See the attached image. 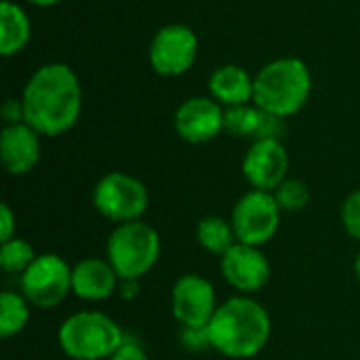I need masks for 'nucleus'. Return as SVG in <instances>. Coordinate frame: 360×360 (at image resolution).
Instances as JSON below:
<instances>
[{
	"label": "nucleus",
	"instance_id": "obj_5",
	"mask_svg": "<svg viewBox=\"0 0 360 360\" xmlns=\"http://www.w3.org/2000/svg\"><path fill=\"white\" fill-rule=\"evenodd\" d=\"M160 234L143 219L116 226L105 243V259L120 281H141L160 259Z\"/></svg>",
	"mask_w": 360,
	"mask_h": 360
},
{
	"label": "nucleus",
	"instance_id": "obj_7",
	"mask_svg": "<svg viewBox=\"0 0 360 360\" xmlns=\"http://www.w3.org/2000/svg\"><path fill=\"white\" fill-rule=\"evenodd\" d=\"M283 211L272 192L249 190L232 207V228L238 243L264 249L278 232Z\"/></svg>",
	"mask_w": 360,
	"mask_h": 360
},
{
	"label": "nucleus",
	"instance_id": "obj_9",
	"mask_svg": "<svg viewBox=\"0 0 360 360\" xmlns=\"http://www.w3.org/2000/svg\"><path fill=\"white\" fill-rule=\"evenodd\" d=\"M198 59V36L186 23H169L162 25L150 46L148 61L150 68L158 76L175 78L192 70Z\"/></svg>",
	"mask_w": 360,
	"mask_h": 360
},
{
	"label": "nucleus",
	"instance_id": "obj_28",
	"mask_svg": "<svg viewBox=\"0 0 360 360\" xmlns=\"http://www.w3.org/2000/svg\"><path fill=\"white\" fill-rule=\"evenodd\" d=\"M139 291V281H120L118 285V295L122 300H135Z\"/></svg>",
	"mask_w": 360,
	"mask_h": 360
},
{
	"label": "nucleus",
	"instance_id": "obj_15",
	"mask_svg": "<svg viewBox=\"0 0 360 360\" xmlns=\"http://www.w3.org/2000/svg\"><path fill=\"white\" fill-rule=\"evenodd\" d=\"M120 278L103 257H84L72 266V293L91 304H99L118 293Z\"/></svg>",
	"mask_w": 360,
	"mask_h": 360
},
{
	"label": "nucleus",
	"instance_id": "obj_3",
	"mask_svg": "<svg viewBox=\"0 0 360 360\" xmlns=\"http://www.w3.org/2000/svg\"><path fill=\"white\" fill-rule=\"evenodd\" d=\"M312 74L300 57H278L255 74L253 103L278 118L295 116L310 99Z\"/></svg>",
	"mask_w": 360,
	"mask_h": 360
},
{
	"label": "nucleus",
	"instance_id": "obj_16",
	"mask_svg": "<svg viewBox=\"0 0 360 360\" xmlns=\"http://www.w3.org/2000/svg\"><path fill=\"white\" fill-rule=\"evenodd\" d=\"M253 84L255 78L236 63L219 65L209 76V95L219 101L224 108L253 103Z\"/></svg>",
	"mask_w": 360,
	"mask_h": 360
},
{
	"label": "nucleus",
	"instance_id": "obj_31",
	"mask_svg": "<svg viewBox=\"0 0 360 360\" xmlns=\"http://www.w3.org/2000/svg\"><path fill=\"white\" fill-rule=\"evenodd\" d=\"M2 2H6V0H2Z\"/></svg>",
	"mask_w": 360,
	"mask_h": 360
},
{
	"label": "nucleus",
	"instance_id": "obj_24",
	"mask_svg": "<svg viewBox=\"0 0 360 360\" xmlns=\"http://www.w3.org/2000/svg\"><path fill=\"white\" fill-rule=\"evenodd\" d=\"M179 342L186 350L190 352H202V350H211V340L205 329H190V327H181L179 331Z\"/></svg>",
	"mask_w": 360,
	"mask_h": 360
},
{
	"label": "nucleus",
	"instance_id": "obj_17",
	"mask_svg": "<svg viewBox=\"0 0 360 360\" xmlns=\"http://www.w3.org/2000/svg\"><path fill=\"white\" fill-rule=\"evenodd\" d=\"M32 38V21L23 6L15 0L0 2V55L13 57L21 53Z\"/></svg>",
	"mask_w": 360,
	"mask_h": 360
},
{
	"label": "nucleus",
	"instance_id": "obj_21",
	"mask_svg": "<svg viewBox=\"0 0 360 360\" xmlns=\"http://www.w3.org/2000/svg\"><path fill=\"white\" fill-rule=\"evenodd\" d=\"M36 257H38V253L34 251V247L21 236H15L6 243H0V268L6 274H19L21 276L34 264Z\"/></svg>",
	"mask_w": 360,
	"mask_h": 360
},
{
	"label": "nucleus",
	"instance_id": "obj_27",
	"mask_svg": "<svg viewBox=\"0 0 360 360\" xmlns=\"http://www.w3.org/2000/svg\"><path fill=\"white\" fill-rule=\"evenodd\" d=\"M0 114H2L4 124H17V122H23V103H21V97H19V99H15V97H6V99L2 101Z\"/></svg>",
	"mask_w": 360,
	"mask_h": 360
},
{
	"label": "nucleus",
	"instance_id": "obj_14",
	"mask_svg": "<svg viewBox=\"0 0 360 360\" xmlns=\"http://www.w3.org/2000/svg\"><path fill=\"white\" fill-rule=\"evenodd\" d=\"M40 133L30 124H4L0 133V158L8 175L21 177L36 169L40 160Z\"/></svg>",
	"mask_w": 360,
	"mask_h": 360
},
{
	"label": "nucleus",
	"instance_id": "obj_25",
	"mask_svg": "<svg viewBox=\"0 0 360 360\" xmlns=\"http://www.w3.org/2000/svg\"><path fill=\"white\" fill-rule=\"evenodd\" d=\"M110 360H152V359H150V354L146 352V348H143L139 342H135V340L127 338V340H124V344L114 352V356H112Z\"/></svg>",
	"mask_w": 360,
	"mask_h": 360
},
{
	"label": "nucleus",
	"instance_id": "obj_18",
	"mask_svg": "<svg viewBox=\"0 0 360 360\" xmlns=\"http://www.w3.org/2000/svg\"><path fill=\"white\" fill-rule=\"evenodd\" d=\"M196 243L211 255L224 257L238 240L230 219L207 215L196 224Z\"/></svg>",
	"mask_w": 360,
	"mask_h": 360
},
{
	"label": "nucleus",
	"instance_id": "obj_13",
	"mask_svg": "<svg viewBox=\"0 0 360 360\" xmlns=\"http://www.w3.org/2000/svg\"><path fill=\"white\" fill-rule=\"evenodd\" d=\"M243 175L253 190L274 192L289 177V154L281 139H255L245 152Z\"/></svg>",
	"mask_w": 360,
	"mask_h": 360
},
{
	"label": "nucleus",
	"instance_id": "obj_4",
	"mask_svg": "<svg viewBox=\"0 0 360 360\" xmlns=\"http://www.w3.org/2000/svg\"><path fill=\"white\" fill-rule=\"evenodd\" d=\"M124 340L122 327L99 310L74 312L57 331L61 352L72 360H110Z\"/></svg>",
	"mask_w": 360,
	"mask_h": 360
},
{
	"label": "nucleus",
	"instance_id": "obj_22",
	"mask_svg": "<svg viewBox=\"0 0 360 360\" xmlns=\"http://www.w3.org/2000/svg\"><path fill=\"white\" fill-rule=\"evenodd\" d=\"M272 194L283 213H297L306 209L310 202V188L295 177H287Z\"/></svg>",
	"mask_w": 360,
	"mask_h": 360
},
{
	"label": "nucleus",
	"instance_id": "obj_26",
	"mask_svg": "<svg viewBox=\"0 0 360 360\" xmlns=\"http://www.w3.org/2000/svg\"><path fill=\"white\" fill-rule=\"evenodd\" d=\"M17 236V217L13 209L2 202L0 205V243H6Z\"/></svg>",
	"mask_w": 360,
	"mask_h": 360
},
{
	"label": "nucleus",
	"instance_id": "obj_20",
	"mask_svg": "<svg viewBox=\"0 0 360 360\" xmlns=\"http://www.w3.org/2000/svg\"><path fill=\"white\" fill-rule=\"evenodd\" d=\"M262 122H264V110H259L255 103L234 105V108H226V127H224V131H228L232 135H238V137L257 139Z\"/></svg>",
	"mask_w": 360,
	"mask_h": 360
},
{
	"label": "nucleus",
	"instance_id": "obj_19",
	"mask_svg": "<svg viewBox=\"0 0 360 360\" xmlns=\"http://www.w3.org/2000/svg\"><path fill=\"white\" fill-rule=\"evenodd\" d=\"M32 314V304L23 297L21 291H2L0 295V338L11 340L19 335Z\"/></svg>",
	"mask_w": 360,
	"mask_h": 360
},
{
	"label": "nucleus",
	"instance_id": "obj_10",
	"mask_svg": "<svg viewBox=\"0 0 360 360\" xmlns=\"http://www.w3.org/2000/svg\"><path fill=\"white\" fill-rule=\"evenodd\" d=\"M217 293L209 278L190 272L181 274L171 289V312L179 327L205 329L217 312Z\"/></svg>",
	"mask_w": 360,
	"mask_h": 360
},
{
	"label": "nucleus",
	"instance_id": "obj_29",
	"mask_svg": "<svg viewBox=\"0 0 360 360\" xmlns=\"http://www.w3.org/2000/svg\"><path fill=\"white\" fill-rule=\"evenodd\" d=\"M30 4H34V6H40V8H49V6H55V4H59L61 0H27Z\"/></svg>",
	"mask_w": 360,
	"mask_h": 360
},
{
	"label": "nucleus",
	"instance_id": "obj_8",
	"mask_svg": "<svg viewBox=\"0 0 360 360\" xmlns=\"http://www.w3.org/2000/svg\"><path fill=\"white\" fill-rule=\"evenodd\" d=\"M19 291L32 308L51 310L72 293V266L57 253H40L19 276Z\"/></svg>",
	"mask_w": 360,
	"mask_h": 360
},
{
	"label": "nucleus",
	"instance_id": "obj_30",
	"mask_svg": "<svg viewBox=\"0 0 360 360\" xmlns=\"http://www.w3.org/2000/svg\"><path fill=\"white\" fill-rule=\"evenodd\" d=\"M354 274H356V278L360 281V253L356 255V259H354Z\"/></svg>",
	"mask_w": 360,
	"mask_h": 360
},
{
	"label": "nucleus",
	"instance_id": "obj_12",
	"mask_svg": "<svg viewBox=\"0 0 360 360\" xmlns=\"http://www.w3.org/2000/svg\"><path fill=\"white\" fill-rule=\"evenodd\" d=\"M173 127L179 139L192 146L209 143L226 127V108L209 97H190L175 110Z\"/></svg>",
	"mask_w": 360,
	"mask_h": 360
},
{
	"label": "nucleus",
	"instance_id": "obj_1",
	"mask_svg": "<svg viewBox=\"0 0 360 360\" xmlns=\"http://www.w3.org/2000/svg\"><path fill=\"white\" fill-rule=\"evenodd\" d=\"M23 122L42 137H59L74 129L82 112V84L68 63H44L21 93Z\"/></svg>",
	"mask_w": 360,
	"mask_h": 360
},
{
	"label": "nucleus",
	"instance_id": "obj_6",
	"mask_svg": "<svg viewBox=\"0 0 360 360\" xmlns=\"http://www.w3.org/2000/svg\"><path fill=\"white\" fill-rule=\"evenodd\" d=\"M91 200L101 217L120 226L146 215L150 207V192L135 175L112 171L95 184Z\"/></svg>",
	"mask_w": 360,
	"mask_h": 360
},
{
	"label": "nucleus",
	"instance_id": "obj_2",
	"mask_svg": "<svg viewBox=\"0 0 360 360\" xmlns=\"http://www.w3.org/2000/svg\"><path fill=\"white\" fill-rule=\"evenodd\" d=\"M211 350L234 360L257 356L270 342L272 319L253 295H234L219 304L207 327Z\"/></svg>",
	"mask_w": 360,
	"mask_h": 360
},
{
	"label": "nucleus",
	"instance_id": "obj_11",
	"mask_svg": "<svg viewBox=\"0 0 360 360\" xmlns=\"http://www.w3.org/2000/svg\"><path fill=\"white\" fill-rule=\"evenodd\" d=\"M219 270L224 281L238 291V295L262 291L272 276V266L264 249L245 243H236L224 257H219Z\"/></svg>",
	"mask_w": 360,
	"mask_h": 360
},
{
	"label": "nucleus",
	"instance_id": "obj_23",
	"mask_svg": "<svg viewBox=\"0 0 360 360\" xmlns=\"http://www.w3.org/2000/svg\"><path fill=\"white\" fill-rule=\"evenodd\" d=\"M342 224L350 238L360 240V190H354L346 196L342 205Z\"/></svg>",
	"mask_w": 360,
	"mask_h": 360
}]
</instances>
